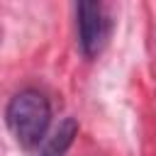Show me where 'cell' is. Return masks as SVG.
Instances as JSON below:
<instances>
[{"mask_svg": "<svg viewBox=\"0 0 156 156\" xmlns=\"http://www.w3.org/2000/svg\"><path fill=\"white\" fill-rule=\"evenodd\" d=\"M5 122L22 149H37L51 127V102L37 88H22L7 100Z\"/></svg>", "mask_w": 156, "mask_h": 156, "instance_id": "obj_1", "label": "cell"}, {"mask_svg": "<svg viewBox=\"0 0 156 156\" xmlns=\"http://www.w3.org/2000/svg\"><path fill=\"white\" fill-rule=\"evenodd\" d=\"M76 136H78V122L73 117H63L58 122V127L51 132V136L46 139L39 156H66L68 149L73 146Z\"/></svg>", "mask_w": 156, "mask_h": 156, "instance_id": "obj_3", "label": "cell"}, {"mask_svg": "<svg viewBox=\"0 0 156 156\" xmlns=\"http://www.w3.org/2000/svg\"><path fill=\"white\" fill-rule=\"evenodd\" d=\"M76 27H78V46L85 58H95L110 39L112 20L102 2L83 0L76 5Z\"/></svg>", "mask_w": 156, "mask_h": 156, "instance_id": "obj_2", "label": "cell"}]
</instances>
